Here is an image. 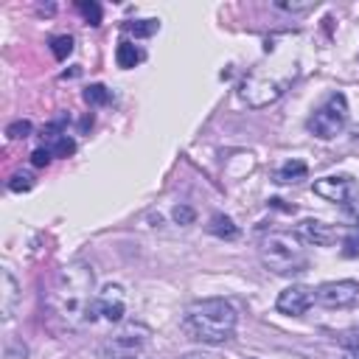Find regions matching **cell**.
Returning a JSON list of instances; mask_svg holds the SVG:
<instances>
[{
	"label": "cell",
	"mask_w": 359,
	"mask_h": 359,
	"mask_svg": "<svg viewBox=\"0 0 359 359\" xmlns=\"http://www.w3.org/2000/svg\"><path fill=\"white\" fill-rule=\"evenodd\" d=\"M345 123H348V101H345L342 93H331L328 101L309 118V129L323 140H328L337 132H342Z\"/></svg>",
	"instance_id": "5"
},
{
	"label": "cell",
	"mask_w": 359,
	"mask_h": 359,
	"mask_svg": "<svg viewBox=\"0 0 359 359\" xmlns=\"http://www.w3.org/2000/svg\"><path fill=\"white\" fill-rule=\"evenodd\" d=\"M261 264L275 275H297L309 266L303 238L297 233H269L258 247Z\"/></svg>",
	"instance_id": "3"
},
{
	"label": "cell",
	"mask_w": 359,
	"mask_h": 359,
	"mask_svg": "<svg viewBox=\"0 0 359 359\" xmlns=\"http://www.w3.org/2000/svg\"><path fill=\"white\" fill-rule=\"evenodd\" d=\"M34 188V174L31 171H14L11 177H8V191H14V194H22V191H31Z\"/></svg>",
	"instance_id": "16"
},
{
	"label": "cell",
	"mask_w": 359,
	"mask_h": 359,
	"mask_svg": "<svg viewBox=\"0 0 359 359\" xmlns=\"http://www.w3.org/2000/svg\"><path fill=\"white\" fill-rule=\"evenodd\" d=\"M50 157H53V151H50L48 146H39V149H34V154H31V163L42 168V165H48V163H50Z\"/></svg>",
	"instance_id": "25"
},
{
	"label": "cell",
	"mask_w": 359,
	"mask_h": 359,
	"mask_svg": "<svg viewBox=\"0 0 359 359\" xmlns=\"http://www.w3.org/2000/svg\"><path fill=\"white\" fill-rule=\"evenodd\" d=\"M53 137V146H48L56 157H70L73 151H76V143L67 137V135H50Z\"/></svg>",
	"instance_id": "20"
},
{
	"label": "cell",
	"mask_w": 359,
	"mask_h": 359,
	"mask_svg": "<svg viewBox=\"0 0 359 359\" xmlns=\"http://www.w3.org/2000/svg\"><path fill=\"white\" fill-rule=\"evenodd\" d=\"M236 309L222 300V297H205V300H196L185 309V317H182V328L191 339L196 342H205V345H222L233 337L236 331Z\"/></svg>",
	"instance_id": "2"
},
{
	"label": "cell",
	"mask_w": 359,
	"mask_h": 359,
	"mask_svg": "<svg viewBox=\"0 0 359 359\" xmlns=\"http://www.w3.org/2000/svg\"><path fill=\"white\" fill-rule=\"evenodd\" d=\"M275 6L283 11H309L311 8V3H275Z\"/></svg>",
	"instance_id": "26"
},
{
	"label": "cell",
	"mask_w": 359,
	"mask_h": 359,
	"mask_svg": "<svg viewBox=\"0 0 359 359\" xmlns=\"http://www.w3.org/2000/svg\"><path fill=\"white\" fill-rule=\"evenodd\" d=\"M84 101H87L90 107H104V104L109 101V90H107L104 84H90V87L84 90Z\"/></svg>",
	"instance_id": "18"
},
{
	"label": "cell",
	"mask_w": 359,
	"mask_h": 359,
	"mask_svg": "<svg viewBox=\"0 0 359 359\" xmlns=\"http://www.w3.org/2000/svg\"><path fill=\"white\" fill-rule=\"evenodd\" d=\"M286 84H289V81L266 79V76L258 70V73H250V76L241 81L238 95H241V101H244V104H250V107H266V104H272L275 98H280V95H283Z\"/></svg>",
	"instance_id": "6"
},
{
	"label": "cell",
	"mask_w": 359,
	"mask_h": 359,
	"mask_svg": "<svg viewBox=\"0 0 359 359\" xmlns=\"http://www.w3.org/2000/svg\"><path fill=\"white\" fill-rule=\"evenodd\" d=\"M129 34H135V36H151L157 28H160V22L157 20H137V22H126L123 25Z\"/></svg>",
	"instance_id": "19"
},
{
	"label": "cell",
	"mask_w": 359,
	"mask_h": 359,
	"mask_svg": "<svg viewBox=\"0 0 359 359\" xmlns=\"http://www.w3.org/2000/svg\"><path fill=\"white\" fill-rule=\"evenodd\" d=\"M345 213H348V216L353 219V224L359 227V202H348V205H345Z\"/></svg>",
	"instance_id": "27"
},
{
	"label": "cell",
	"mask_w": 359,
	"mask_h": 359,
	"mask_svg": "<svg viewBox=\"0 0 359 359\" xmlns=\"http://www.w3.org/2000/svg\"><path fill=\"white\" fill-rule=\"evenodd\" d=\"M311 191L328 202H339V205H348L351 202V194H353V180L348 174H339V177H320L314 180Z\"/></svg>",
	"instance_id": "8"
},
{
	"label": "cell",
	"mask_w": 359,
	"mask_h": 359,
	"mask_svg": "<svg viewBox=\"0 0 359 359\" xmlns=\"http://www.w3.org/2000/svg\"><path fill=\"white\" fill-rule=\"evenodd\" d=\"M149 342H151V331L143 323H129L107 339L104 351L109 359H140L149 351Z\"/></svg>",
	"instance_id": "4"
},
{
	"label": "cell",
	"mask_w": 359,
	"mask_h": 359,
	"mask_svg": "<svg viewBox=\"0 0 359 359\" xmlns=\"http://www.w3.org/2000/svg\"><path fill=\"white\" fill-rule=\"evenodd\" d=\"M194 219H196L194 208H188V205H180V208H174V222H177V224H191Z\"/></svg>",
	"instance_id": "24"
},
{
	"label": "cell",
	"mask_w": 359,
	"mask_h": 359,
	"mask_svg": "<svg viewBox=\"0 0 359 359\" xmlns=\"http://www.w3.org/2000/svg\"><path fill=\"white\" fill-rule=\"evenodd\" d=\"M93 289H95V275L90 264L84 261L65 264L45 294V311L50 328L59 334H79L87 325H93L98 317V294H93Z\"/></svg>",
	"instance_id": "1"
},
{
	"label": "cell",
	"mask_w": 359,
	"mask_h": 359,
	"mask_svg": "<svg viewBox=\"0 0 359 359\" xmlns=\"http://www.w3.org/2000/svg\"><path fill=\"white\" fill-rule=\"evenodd\" d=\"M115 62H118V67L129 70V67H135V65L140 62V50H137L132 42H121V45L115 48Z\"/></svg>",
	"instance_id": "14"
},
{
	"label": "cell",
	"mask_w": 359,
	"mask_h": 359,
	"mask_svg": "<svg viewBox=\"0 0 359 359\" xmlns=\"http://www.w3.org/2000/svg\"><path fill=\"white\" fill-rule=\"evenodd\" d=\"M123 311H126V294H123V289L115 286V283L104 286L98 292V314L107 317L109 323H118L123 317Z\"/></svg>",
	"instance_id": "11"
},
{
	"label": "cell",
	"mask_w": 359,
	"mask_h": 359,
	"mask_svg": "<svg viewBox=\"0 0 359 359\" xmlns=\"http://www.w3.org/2000/svg\"><path fill=\"white\" fill-rule=\"evenodd\" d=\"M311 303H314V292H311V289H306V286H286V289L278 294L275 309H278L280 314L297 317V314H306Z\"/></svg>",
	"instance_id": "9"
},
{
	"label": "cell",
	"mask_w": 359,
	"mask_h": 359,
	"mask_svg": "<svg viewBox=\"0 0 359 359\" xmlns=\"http://www.w3.org/2000/svg\"><path fill=\"white\" fill-rule=\"evenodd\" d=\"M50 53L62 62V59H67L70 53H73V36H67V34H62V36H53L50 39Z\"/></svg>",
	"instance_id": "17"
},
{
	"label": "cell",
	"mask_w": 359,
	"mask_h": 359,
	"mask_svg": "<svg viewBox=\"0 0 359 359\" xmlns=\"http://www.w3.org/2000/svg\"><path fill=\"white\" fill-rule=\"evenodd\" d=\"M6 135H8L11 140L28 137V135H31V121H14V123H8V126H6Z\"/></svg>",
	"instance_id": "22"
},
{
	"label": "cell",
	"mask_w": 359,
	"mask_h": 359,
	"mask_svg": "<svg viewBox=\"0 0 359 359\" xmlns=\"http://www.w3.org/2000/svg\"><path fill=\"white\" fill-rule=\"evenodd\" d=\"M17 297H20V286L14 280V275L8 269H3V320H8L14 314V306H17Z\"/></svg>",
	"instance_id": "12"
},
{
	"label": "cell",
	"mask_w": 359,
	"mask_h": 359,
	"mask_svg": "<svg viewBox=\"0 0 359 359\" xmlns=\"http://www.w3.org/2000/svg\"><path fill=\"white\" fill-rule=\"evenodd\" d=\"M182 359H213V356H208V353H185Z\"/></svg>",
	"instance_id": "28"
},
{
	"label": "cell",
	"mask_w": 359,
	"mask_h": 359,
	"mask_svg": "<svg viewBox=\"0 0 359 359\" xmlns=\"http://www.w3.org/2000/svg\"><path fill=\"white\" fill-rule=\"evenodd\" d=\"M79 11L87 17L90 25H101V6H98V3H87V0H81V3H79Z\"/></svg>",
	"instance_id": "21"
},
{
	"label": "cell",
	"mask_w": 359,
	"mask_h": 359,
	"mask_svg": "<svg viewBox=\"0 0 359 359\" xmlns=\"http://www.w3.org/2000/svg\"><path fill=\"white\" fill-rule=\"evenodd\" d=\"M208 233H213L216 238H236L238 236V227L233 224V219L230 216H224V213H213L210 216V222H208Z\"/></svg>",
	"instance_id": "13"
},
{
	"label": "cell",
	"mask_w": 359,
	"mask_h": 359,
	"mask_svg": "<svg viewBox=\"0 0 359 359\" xmlns=\"http://www.w3.org/2000/svg\"><path fill=\"white\" fill-rule=\"evenodd\" d=\"M297 236L303 238V244H314V247H331L337 241V227L325 224L320 219H303L297 227Z\"/></svg>",
	"instance_id": "10"
},
{
	"label": "cell",
	"mask_w": 359,
	"mask_h": 359,
	"mask_svg": "<svg viewBox=\"0 0 359 359\" xmlns=\"http://www.w3.org/2000/svg\"><path fill=\"white\" fill-rule=\"evenodd\" d=\"M314 300L325 309H348L359 300V283L356 280H331L314 289Z\"/></svg>",
	"instance_id": "7"
},
{
	"label": "cell",
	"mask_w": 359,
	"mask_h": 359,
	"mask_svg": "<svg viewBox=\"0 0 359 359\" xmlns=\"http://www.w3.org/2000/svg\"><path fill=\"white\" fill-rule=\"evenodd\" d=\"M306 171H309V165L303 160H289L278 168V182H294V180L306 177Z\"/></svg>",
	"instance_id": "15"
},
{
	"label": "cell",
	"mask_w": 359,
	"mask_h": 359,
	"mask_svg": "<svg viewBox=\"0 0 359 359\" xmlns=\"http://www.w3.org/2000/svg\"><path fill=\"white\" fill-rule=\"evenodd\" d=\"M342 255H345V258L359 255V227H356V230H351V233L345 236V241H342Z\"/></svg>",
	"instance_id": "23"
}]
</instances>
